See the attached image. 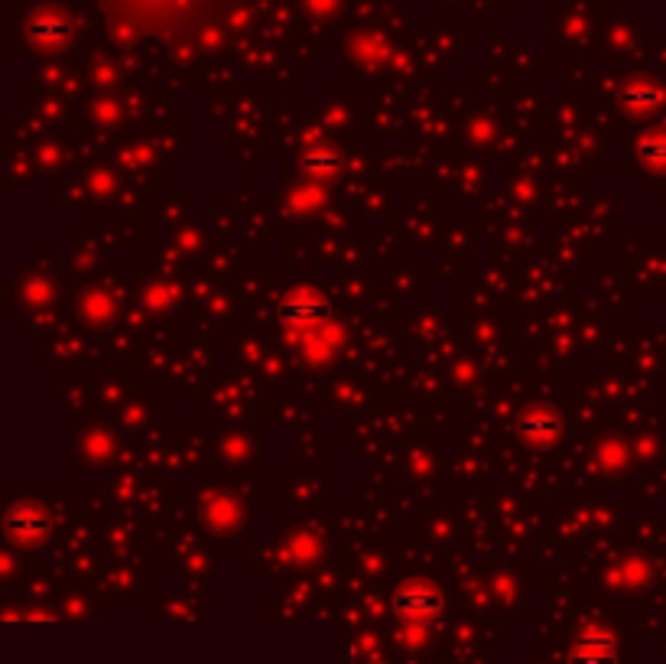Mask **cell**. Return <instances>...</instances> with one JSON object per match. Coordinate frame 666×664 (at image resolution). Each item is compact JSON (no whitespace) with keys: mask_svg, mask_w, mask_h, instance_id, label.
Listing matches in <instances>:
<instances>
[{"mask_svg":"<svg viewBox=\"0 0 666 664\" xmlns=\"http://www.w3.org/2000/svg\"><path fill=\"white\" fill-rule=\"evenodd\" d=\"M397 609H404V612H410V615H429V612L439 609V596H436L433 590H423V587L404 590V593L397 596Z\"/></svg>","mask_w":666,"mask_h":664,"instance_id":"1","label":"cell"},{"mask_svg":"<svg viewBox=\"0 0 666 664\" xmlns=\"http://www.w3.org/2000/svg\"><path fill=\"white\" fill-rule=\"evenodd\" d=\"M595 645H599V642H595ZM595 645H592V639H582L572 664H612V645H605L602 652H599Z\"/></svg>","mask_w":666,"mask_h":664,"instance_id":"2","label":"cell"}]
</instances>
